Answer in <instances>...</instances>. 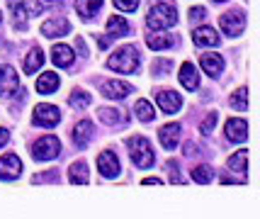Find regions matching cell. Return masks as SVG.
<instances>
[{"instance_id":"1","label":"cell","mask_w":260,"mask_h":219,"mask_svg":"<svg viewBox=\"0 0 260 219\" xmlns=\"http://www.w3.org/2000/svg\"><path fill=\"white\" fill-rule=\"evenodd\" d=\"M146 25L153 32H161V29L178 25V10H175V5H170V3H156L149 10V15H146Z\"/></svg>"},{"instance_id":"2","label":"cell","mask_w":260,"mask_h":219,"mask_svg":"<svg viewBox=\"0 0 260 219\" xmlns=\"http://www.w3.org/2000/svg\"><path fill=\"white\" fill-rule=\"evenodd\" d=\"M141 64V54L137 46H122L107 59V69L117 71V73H134Z\"/></svg>"},{"instance_id":"3","label":"cell","mask_w":260,"mask_h":219,"mask_svg":"<svg viewBox=\"0 0 260 219\" xmlns=\"http://www.w3.org/2000/svg\"><path fill=\"white\" fill-rule=\"evenodd\" d=\"M126 146H129V156H132V161L137 163V168H151V166L156 163L153 149H151L146 137H132L126 141Z\"/></svg>"},{"instance_id":"4","label":"cell","mask_w":260,"mask_h":219,"mask_svg":"<svg viewBox=\"0 0 260 219\" xmlns=\"http://www.w3.org/2000/svg\"><path fill=\"white\" fill-rule=\"evenodd\" d=\"M219 27L226 37H241L246 29V13L243 10H229L219 17Z\"/></svg>"},{"instance_id":"5","label":"cell","mask_w":260,"mask_h":219,"mask_svg":"<svg viewBox=\"0 0 260 219\" xmlns=\"http://www.w3.org/2000/svg\"><path fill=\"white\" fill-rule=\"evenodd\" d=\"M61 153V141L56 137H41L34 146H32V156L37 158V161H54L56 156Z\"/></svg>"},{"instance_id":"6","label":"cell","mask_w":260,"mask_h":219,"mask_svg":"<svg viewBox=\"0 0 260 219\" xmlns=\"http://www.w3.org/2000/svg\"><path fill=\"white\" fill-rule=\"evenodd\" d=\"M15 93H22L17 73H15L13 66H0V95L13 97Z\"/></svg>"},{"instance_id":"7","label":"cell","mask_w":260,"mask_h":219,"mask_svg":"<svg viewBox=\"0 0 260 219\" xmlns=\"http://www.w3.org/2000/svg\"><path fill=\"white\" fill-rule=\"evenodd\" d=\"M32 120H34V124H39V127L51 129V127H56V124L61 122V112H58V107H54V105H37Z\"/></svg>"},{"instance_id":"8","label":"cell","mask_w":260,"mask_h":219,"mask_svg":"<svg viewBox=\"0 0 260 219\" xmlns=\"http://www.w3.org/2000/svg\"><path fill=\"white\" fill-rule=\"evenodd\" d=\"M22 173V161L17 153H5L0 158V180H15Z\"/></svg>"},{"instance_id":"9","label":"cell","mask_w":260,"mask_h":219,"mask_svg":"<svg viewBox=\"0 0 260 219\" xmlns=\"http://www.w3.org/2000/svg\"><path fill=\"white\" fill-rule=\"evenodd\" d=\"M156 102H158L161 112H165V115H175L182 107V97L175 90H158L156 93Z\"/></svg>"},{"instance_id":"10","label":"cell","mask_w":260,"mask_h":219,"mask_svg":"<svg viewBox=\"0 0 260 219\" xmlns=\"http://www.w3.org/2000/svg\"><path fill=\"white\" fill-rule=\"evenodd\" d=\"M224 132H226V139H229V141H233V144H243V141L248 139V122L246 120H241V117H231V120H226Z\"/></svg>"},{"instance_id":"11","label":"cell","mask_w":260,"mask_h":219,"mask_svg":"<svg viewBox=\"0 0 260 219\" xmlns=\"http://www.w3.org/2000/svg\"><path fill=\"white\" fill-rule=\"evenodd\" d=\"M97 168H100V173H102L105 178H117L119 171H122L117 153H112V151H102V153L97 156Z\"/></svg>"},{"instance_id":"12","label":"cell","mask_w":260,"mask_h":219,"mask_svg":"<svg viewBox=\"0 0 260 219\" xmlns=\"http://www.w3.org/2000/svg\"><path fill=\"white\" fill-rule=\"evenodd\" d=\"M100 93L105 97H110V100H124L126 95L134 93V88L124 81H105L100 85Z\"/></svg>"},{"instance_id":"13","label":"cell","mask_w":260,"mask_h":219,"mask_svg":"<svg viewBox=\"0 0 260 219\" xmlns=\"http://www.w3.org/2000/svg\"><path fill=\"white\" fill-rule=\"evenodd\" d=\"M69 32H71V25L66 17H51V20H46V22L41 25V34L49 37V39L63 37V34H69Z\"/></svg>"},{"instance_id":"14","label":"cell","mask_w":260,"mask_h":219,"mask_svg":"<svg viewBox=\"0 0 260 219\" xmlns=\"http://www.w3.org/2000/svg\"><path fill=\"white\" fill-rule=\"evenodd\" d=\"M192 41H194V46H219L221 37L214 27H197L192 32Z\"/></svg>"},{"instance_id":"15","label":"cell","mask_w":260,"mask_h":219,"mask_svg":"<svg viewBox=\"0 0 260 219\" xmlns=\"http://www.w3.org/2000/svg\"><path fill=\"white\" fill-rule=\"evenodd\" d=\"M93 122L90 120H81V122L73 127V141H76V146L78 149H85L88 144H90V139H93Z\"/></svg>"},{"instance_id":"16","label":"cell","mask_w":260,"mask_h":219,"mask_svg":"<svg viewBox=\"0 0 260 219\" xmlns=\"http://www.w3.org/2000/svg\"><path fill=\"white\" fill-rule=\"evenodd\" d=\"M200 66H202V71H205L209 78H219L221 71H224V59L219 54H202Z\"/></svg>"},{"instance_id":"17","label":"cell","mask_w":260,"mask_h":219,"mask_svg":"<svg viewBox=\"0 0 260 219\" xmlns=\"http://www.w3.org/2000/svg\"><path fill=\"white\" fill-rule=\"evenodd\" d=\"M178 78H180V83H182V88H187V90H197V88H200V73L194 69V64H190V61H185V64L180 66Z\"/></svg>"},{"instance_id":"18","label":"cell","mask_w":260,"mask_h":219,"mask_svg":"<svg viewBox=\"0 0 260 219\" xmlns=\"http://www.w3.org/2000/svg\"><path fill=\"white\" fill-rule=\"evenodd\" d=\"M51 59H54V64L58 69H69V66H73V61H76V54L66 44H56L54 49H51Z\"/></svg>"},{"instance_id":"19","label":"cell","mask_w":260,"mask_h":219,"mask_svg":"<svg viewBox=\"0 0 260 219\" xmlns=\"http://www.w3.org/2000/svg\"><path fill=\"white\" fill-rule=\"evenodd\" d=\"M158 139H161L163 149L173 151L175 146H178V141H180V124H165V127H161Z\"/></svg>"},{"instance_id":"20","label":"cell","mask_w":260,"mask_h":219,"mask_svg":"<svg viewBox=\"0 0 260 219\" xmlns=\"http://www.w3.org/2000/svg\"><path fill=\"white\" fill-rule=\"evenodd\" d=\"M146 44H149V49L153 51H163V49H170L173 44H175V37L173 34H163V29L161 32H153L146 37Z\"/></svg>"},{"instance_id":"21","label":"cell","mask_w":260,"mask_h":219,"mask_svg":"<svg viewBox=\"0 0 260 219\" xmlns=\"http://www.w3.org/2000/svg\"><path fill=\"white\" fill-rule=\"evenodd\" d=\"M107 34H110L112 39L126 37V34H129V22L124 20L122 15H112L110 20H107Z\"/></svg>"},{"instance_id":"22","label":"cell","mask_w":260,"mask_h":219,"mask_svg":"<svg viewBox=\"0 0 260 219\" xmlns=\"http://www.w3.org/2000/svg\"><path fill=\"white\" fill-rule=\"evenodd\" d=\"M58 73H51V71H46V73H41L39 81H37V90H39L41 95H51L56 93V88H58Z\"/></svg>"},{"instance_id":"23","label":"cell","mask_w":260,"mask_h":219,"mask_svg":"<svg viewBox=\"0 0 260 219\" xmlns=\"http://www.w3.org/2000/svg\"><path fill=\"white\" fill-rule=\"evenodd\" d=\"M100 8H102V0H76V10L83 20H93Z\"/></svg>"},{"instance_id":"24","label":"cell","mask_w":260,"mask_h":219,"mask_svg":"<svg viewBox=\"0 0 260 219\" xmlns=\"http://www.w3.org/2000/svg\"><path fill=\"white\" fill-rule=\"evenodd\" d=\"M226 166H229V171H233V173H241V176H246V171H248V151L246 149L236 151L231 158L226 161Z\"/></svg>"},{"instance_id":"25","label":"cell","mask_w":260,"mask_h":219,"mask_svg":"<svg viewBox=\"0 0 260 219\" xmlns=\"http://www.w3.org/2000/svg\"><path fill=\"white\" fill-rule=\"evenodd\" d=\"M69 180L73 183V185H85L88 183V166H85V161H76V163L71 166L69 171Z\"/></svg>"},{"instance_id":"26","label":"cell","mask_w":260,"mask_h":219,"mask_svg":"<svg viewBox=\"0 0 260 219\" xmlns=\"http://www.w3.org/2000/svg\"><path fill=\"white\" fill-rule=\"evenodd\" d=\"M97 117H100V122L110 124V127H114V124H122L124 120H126L119 110H112V107H100V110H97Z\"/></svg>"},{"instance_id":"27","label":"cell","mask_w":260,"mask_h":219,"mask_svg":"<svg viewBox=\"0 0 260 219\" xmlns=\"http://www.w3.org/2000/svg\"><path fill=\"white\" fill-rule=\"evenodd\" d=\"M44 64V51L41 49H32L25 59V73H37Z\"/></svg>"},{"instance_id":"28","label":"cell","mask_w":260,"mask_h":219,"mask_svg":"<svg viewBox=\"0 0 260 219\" xmlns=\"http://www.w3.org/2000/svg\"><path fill=\"white\" fill-rule=\"evenodd\" d=\"M134 112H137V117L141 122H153V117H156V110H153V105H151L149 100H137Z\"/></svg>"},{"instance_id":"29","label":"cell","mask_w":260,"mask_h":219,"mask_svg":"<svg viewBox=\"0 0 260 219\" xmlns=\"http://www.w3.org/2000/svg\"><path fill=\"white\" fill-rule=\"evenodd\" d=\"M192 180L200 183V185H207V183L214 180V171L209 166H197V168H192Z\"/></svg>"},{"instance_id":"30","label":"cell","mask_w":260,"mask_h":219,"mask_svg":"<svg viewBox=\"0 0 260 219\" xmlns=\"http://www.w3.org/2000/svg\"><path fill=\"white\" fill-rule=\"evenodd\" d=\"M231 107L238 112H246L248 110V88H238L231 95Z\"/></svg>"},{"instance_id":"31","label":"cell","mask_w":260,"mask_h":219,"mask_svg":"<svg viewBox=\"0 0 260 219\" xmlns=\"http://www.w3.org/2000/svg\"><path fill=\"white\" fill-rule=\"evenodd\" d=\"M69 105L76 110H85L90 105V93H83V90H73L69 97Z\"/></svg>"},{"instance_id":"32","label":"cell","mask_w":260,"mask_h":219,"mask_svg":"<svg viewBox=\"0 0 260 219\" xmlns=\"http://www.w3.org/2000/svg\"><path fill=\"white\" fill-rule=\"evenodd\" d=\"M214 127H217V112H209V115L205 117V122L200 124V132L207 137V134H212V132H214Z\"/></svg>"},{"instance_id":"33","label":"cell","mask_w":260,"mask_h":219,"mask_svg":"<svg viewBox=\"0 0 260 219\" xmlns=\"http://www.w3.org/2000/svg\"><path fill=\"white\" fill-rule=\"evenodd\" d=\"M114 8L122 13H134L139 8V0H114Z\"/></svg>"},{"instance_id":"34","label":"cell","mask_w":260,"mask_h":219,"mask_svg":"<svg viewBox=\"0 0 260 219\" xmlns=\"http://www.w3.org/2000/svg\"><path fill=\"white\" fill-rule=\"evenodd\" d=\"M170 61H153V73L156 76H165V71H170Z\"/></svg>"},{"instance_id":"35","label":"cell","mask_w":260,"mask_h":219,"mask_svg":"<svg viewBox=\"0 0 260 219\" xmlns=\"http://www.w3.org/2000/svg\"><path fill=\"white\" fill-rule=\"evenodd\" d=\"M205 17H207L205 8H192V10H190V20H192V22H202Z\"/></svg>"},{"instance_id":"36","label":"cell","mask_w":260,"mask_h":219,"mask_svg":"<svg viewBox=\"0 0 260 219\" xmlns=\"http://www.w3.org/2000/svg\"><path fill=\"white\" fill-rule=\"evenodd\" d=\"M8 139H10V132H8L5 127H0V149L8 144Z\"/></svg>"},{"instance_id":"37","label":"cell","mask_w":260,"mask_h":219,"mask_svg":"<svg viewBox=\"0 0 260 219\" xmlns=\"http://www.w3.org/2000/svg\"><path fill=\"white\" fill-rule=\"evenodd\" d=\"M41 180H58L56 173H46V176H34V183H41Z\"/></svg>"},{"instance_id":"38","label":"cell","mask_w":260,"mask_h":219,"mask_svg":"<svg viewBox=\"0 0 260 219\" xmlns=\"http://www.w3.org/2000/svg\"><path fill=\"white\" fill-rule=\"evenodd\" d=\"M194 153H200V151H197V146H194L192 141H187V144H185V156H194Z\"/></svg>"},{"instance_id":"39","label":"cell","mask_w":260,"mask_h":219,"mask_svg":"<svg viewBox=\"0 0 260 219\" xmlns=\"http://www.w3.org/2000/svg\"><path fill=\"white\" fill-rule=\"evenodd\" d=\"M161 178H144V185H161Z\"/></svg>"},{"instance_id":"40","label":"cell","mask_w":260,"mask_h":219,"mask_svg":"<svg viewBox=\"0 0 260 219\" xmlns=\"http://www.w3.org/2000/svg\"><path fill=\"white\" fill-rule=\"evenodd\" d=\"M110 39L112 37H102V39L97 41V46H100V49H107V46H110Z\"/></svg>"},{"instance_id":"41","label":"cell","mask_w":260,"mask_h":219,"mask_svg":"<svg viewBox=\"0 0 260 219\" xmlns=\"http://www.w3.org/2000/svg\"><path fill=\"white\" fill-rule=\"evenodd\" d=\"M214 3H226V0H214Z\"/></svg>"},{"instance_id":"42","label":"cell","mask_w":260,"mask_h":219,"mask_svg":"<svg viewBox=\"0 0 260 219\" xmlns=\"http://www.w3.org/2000/svg\"><path fill=\"white\" fill-rule=\"evenodd\" d=\"M0 22H3V15H0Z\"/></svg>"},{"instance_id":"43","label":"cell","mask_w":260,"mask_h":219,"mask_svg":"<svg viewBox=\"0 0 260 219\" xmlns=\"http://www.w3.org/2000/svg\"><path fill=\"white\" fill-rule=\"evenodd\" d=\"M49 3H54V0H49Z\"/></svg>"}]
</instances>
